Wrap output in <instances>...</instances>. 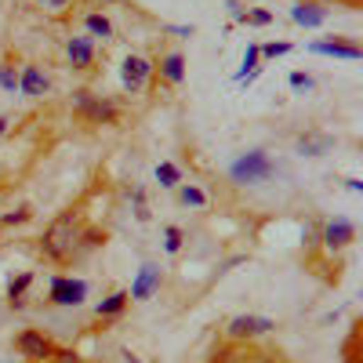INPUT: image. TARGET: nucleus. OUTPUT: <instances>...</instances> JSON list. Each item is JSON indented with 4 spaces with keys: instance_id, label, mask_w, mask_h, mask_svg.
Instances as JSON below:
<instances>
[{
    "instance_id": "13",
    "label": "nucleus",
    "mask_w": 363,
    "mask_h": 363,
    "mask_svg": "<svg viewBox=\"0 0 363 363\" xmlns=\"http://www.w3.org/2000/svg\"><path fill=\"white\" fill-rule=\"evenodd\" d=\"M73 102H77L80 113L95 116V120H113V116H116V109H113L109 102H91V99H87V91H77V99H73Z\"/></svg>"
},
{
    "instance_id": "15",
    "label": "nucleus",
    "mask_w": 363,
    "mask_h": 363,
    "mask_svg": "<svg viewBox=\"0 0 363 363\" xmlns=\"http://www.w3.org/2000/svg\"><path fill=\"white\" fill-rule=\"evenodd\" d=\"M160 73H164V80H171V84H182V77H186V58H182L178 51L164 55V62H160Z\"/></svg>"
},
{
    "instance_id": "27",
    "label": "nucleus",
    "mask_w": 363,
    "mask_h": 363,
    "mask_svg": "<svg viewBox=\"0 0 363 363\" xmlns=\"http://www.w3.org/2000/svg\"><path fill=\"white\" fill-rule=\"evenodd\" d=\"M55 363H84L73 349H62V352H55Z\"/></svg>"
},
{
    "instance_id": "32",
    "label": "nucleus",
    "mask_w": 363,
    "mask_h": 363,
    "mask_svg": "<svg viewBox=\"0 0 363 363\" xmlns=\"http://www.w3.org/2000/svg\"><path fill=\"white\" fill-rule=\"evenodd\" d=\"M37 4H48V0H37Z\"/></svg>"
},
{
    "instance_id": "23",
    "label": "nucleus",
    "mask_w": 363,
    "mask_h": 363,
    "mask_svg": "<svg viewBox=\"0 0 363 363\" xmlns=\"http://www.w3.org/2000/svg\"><path fill=\"white\" fill-rule=\"evenodd\" d=\"M291 51V44L287 40H280V44H265V48H258V55H265V58H280V55H287Z\"/></svg>"
},
{
    "instance_id": "21",
    "label": "nucleus",
    "mask_w": 363,
    "mask_h": 363,
    "mask_svg": "<svg viewBox=\"0 0 363 363\" xmlns=\"http://www.w3.org/2000/svg\"><path fill=\"white\" fill-rule=\"evenodd\" d=\"M182 203L203 207V203H207V196H203V189H196V186H186V189H182Z\"/></svg>"
},
{
    "instance_id": "28",
    "label": "nucleus",
    "mask_w": 363,
    "mask_h": 363,
    "mask_svg": "<svg viewBox=\"0 0 363 363\" xmlns=\"http://www.w3.org/2000/svg\"><path fill=\"white\" fill-rule=\"evenodd\" d=\"M247 22H255V26H269L272 15H269V11H247Z\"/></svg>"
},
{
    "instance_id": "24",
    "label": "nucleus",
    "mask_w": 363,
    "mask_h": 363,
    "mask_svg": "<svg viewBox=\"0 0 363 363\" xmlns=\"http://www.w3.org/2000/svg\"><path fill=\"white\" fill-rule=\"evenodd\" d=\"M313 84H316V80H313L309 73H291V87H294V91H309Z\"/></svg>"
},
{
    "instance_id": "1",
    "label": "nucleus",
    "mask_w": 363,
    "mask_h": 363,
    "mask_svg": "<svg viewBox=\"0 0 363 363\" xmlns=\"http://www.w3.org/2000/svg\"><path fill=\"white\" fill-rule=\"evenodd\" d=\"M77 240H80V222H77L73 215H58V218L48 225L40 247H44L48 258L62 262V258H69V255L77 251Z\"/></svg>"
},
{
    "instance_id": "18",
    "label": "nucleus",
    "mask_w": 363,
    "mask_h": 363,
    "mask_svg": "<svg viewBox=\"0 0 363 363\" xmlns=\"http://www.w3.org/2000/svg\"><path fill=\"white\" fill-rule=\"evenodd\" d=\"M84 26H87V33H91V37H109V33H113V26H109L106 15H87Z\"/></svg>"
},
{
    "instance_id": "19",
    "label": "nucleus",
    "mask_w": 363,
    "mask_h": 363,
    "mask_svg": "<svg viewBox=\"0 0 363 363\" xmlns=\"http://www.w3.org/2000/svg\"><path fill=\"white\" fill-rule=\"evenodd\" d=\"M157 182H160L164 189L178 186V167H174V164H160V167H157Z\"/></svg>"
},
{
    "instance_id": "8",
    "label": "nucleus",
    "mask_w": 363,
    "mask_h": 363,
    "mask_svg": "<svg viewBox=\"0 0 363 363\" xmlns=\"http://www.w3.org/2000/svg\"><path fill=\"white\" fill-rule=\"evenodd\" d=\"M157 287H160V269H157V265H142V272H138V280L131 284V294H128V298L149 301Z\"/></svg>"
},
{
    "instance_id": "16",
    "label": "nucleus",
    "mask_w": 363,
    "mask_h": 363,
    "mask_svg": "<svg viewBox=\"0 0 363 363\" xmlns=\"http://www.w3.org/2000/svg\"><path fill=\"white\" fill-rule=\"evenodd\" d=\"M258 44H247V55H244V69L236 73V80H255L258 77Z\"/></svg>"
},
{
    "instance_id": "5",
    "label": "nucleus",
    "mask_w": 363,
    "mask_h": 363,
    "mask_svg": "<svg viewBox=\"0 0 363 363\" xmlns=\"http://www.w3.org/2000/svg\"><path fill=\"white\" fill-rule=\"evenodd\" d=\"M149 73H153V66H149L142 55H128L124 66H120V84H124V91H142Z\"/></svg>"
},
{
    "instance_id": "31",
    "label": "nucleus",
    "mask_w": 363,
    "mask_h": 363,
    "mask_svg": "<svg viewBox=\"0 0 363 363\" xmlns=\"http://www.w3.org/2000/svg\"><path fill=\"white\" fill-rule=\"evenodd\" d=\"M4 131H8V120H4V116H0V135H4Z\"/></svg>"
},
{
    "instance_id": "2",
    "label": "nucleus",
    "mask_w": 363,
    "mask_h": 363,
    "mask_svg": "<svg viewBox=\"0 0 363 363\" xmlns=\"http://www.w3.org/2000/svg\"><path fill=\"white\" fill-rule=\"evenodd\" d=\"M269 174H272V164L262 149H251V153H244L229 167V178L240 182V186H255V182H265Z\"/></svg>"
},
{
    "instance_id": "25",
    "label": "nucleus",
    "mask_w": 363,
    "mask_h": 363,
    "mask_svg": "<svg viewBox=\"0 0 363 363\" xmlns=\"http://www.w3.org/2000/svg\"><path fill=\"white\" fill-rule=\"evenodd\" d=\"M0 87H8V91H15V87H18V77H15V69L0 66Z\"/></svg>"
},
{
    "instance_id": "11",
    "label": "nucleus",
    "mask_w": 363,
    "mask_h": 363,
    "mask_svg": "<svg viewBox=\"0 0 363 363\" xmlns=\"http://www.w3.org/2000/svg\"><path fill=\"white\" fill-rule=\"evenodd\" d=\"M313 51L316 55H330V58H349V62H359L363 58V51L356 44H345V40H320V44H313Z\"/></svg>"
},
{
    "instance_id": "20",
    "label": "nucleus",
    "mask_w": 363,
    "mask_h": 363,
    "mask_svg": "<svg viewBox=\"0 0 363 363\" xmlns=\"http://www.w3.org/2000/svg\"><path fill=\"white\" fill-rule=\"evenodd\" d=\"M33 284V277H29V272H22L18 280H11V287H8V298L11 301H22V294H26V287Z\"/></svg>"
},
{
    "instance_id": "9",
    "label": "nucleus",
    "mask_w": 363,
    "mask_h": 363,
    "mask_svg": "<svg viewBox=\"0 0 363 363\" xmlns=\"http://www.w3.org/2000/svg\"><path fill=\"white\" fill-rule=\"evenodd\" d=\"M48 77L37 69V66H26L22 69V77H18V91H22V95L26 99H40V95H48Z\"/></svg>"
},
{
    "instance_id": "17",
    "label": "nucleus",
    "mask_w": 363,
    "mask_h": 363,
    "mask_svg": "<svg viewBox=\"0 0 363 363\" xmlns=\"http://www.w3.org/2000/svg\"><path fill=\"white\" fill-rule=\"evenodd\" d=\"M124 306H128V291H116V294H109L106 301H99V316H116Z\"/></svg>"
},
{
    "instance_id": "6",
    "label": "nucleus",
    "mask_w": 363,
    "mask_h": 363,
    "mask_svg": "<svg viewBox=\"0 0 363 363\" xmlns=\"http://www.w3.org/2000/svg\"><path fill=\"white\" fill-rule=\"evenodd\" d=\"M18 352L29 356V359H48V356H55V345L44 335H37V330H22L18 335Z\"/></svg>"
},
{
    "instance_id": "3",
    "label": "nucleus",
    "mask_w": 363,
    "mask_h": 363,
    "mask_svg": "<svg viewBox=\"0 0 363 363\" xmlns=\"http://www.w3.org/2000/svg\"><path fill=\"white\" fill-rule=\"evenodd\" d=\"M87 298V284L73 280V277H55L51 280V301L55 306H80Z\"/></svg>"
},
{
    "instance_id": "33",
    "label": "nucleus",
    "mask_w": 363,
    "mask_h": 363,
    "mask_svg": "<svg viewBox=\"0 0 363 363\" xmlns=\"http://www.w3.org/2000/svg\"><path fill=\"white\" fill-rule=\"evenodd\" d=\"M258 363H269V359H258Z\"/></svg>"
},
{
    "instance_id": "26",
    "label": "nucleus",
    "mask_w": 363,
    "mask_h": 363,
    "mask_svg": "<svg viewBox=\"0 0 363 363\" xmlns=\"http://www.w3.org/2000/svg\"><path fill=\"white\" fill-rule=\"evenodd\" d=\"M26 218H29V207H18L11 215H4V225H15V222H26Z\"/></svg>"
},
{
    "instance_id": "7",
    "label": "nucleus",
    "mask_w": 363,
    "mask_h": 363,
    "mask_svg": "<svg viewBox=\"0 0 363 363\" xmlns=\"http://www.w3.org/2000/svg\"><path fill=\"white\" fill-rule=\"evenodd\" d=\"M352 236H356V225L345 222V218H335V222H327V229H323V244L330 251H338V247H349L352 244Z\"/></svg>"
},
{
    "instance_id": "22",
    "label": "nucleus",
    "mask_w": 363,
    "mask_h": 363,
    "mask_svg": "<svg viewBox=\"0 0 363 363\" xmlns=\"http://www.w3.org/2000/svg\"><path fill=\"white\" fill-rule=\"evenodd\" d=\"M164 236H167V240H164V247L174 255V251L182 247V229H178V225H167V229H164Z\"/></svg>"
},
{
    "instance_id": "29",
    "label": "nucleus",
    "mask_w": 363,
    "mask_h": 363,
    "mask_svg": "<svg viewBox=\"0 0 363 363\" xmlns=\"http://www.w3.org/2000/svg\"><path fill=\"white\" fill-rule=\"evenodd\" d=\"M225 8H229V15H233L236 22H247V11H244V8H240V4H236V0H229V4H225Z\"/></svg>"
},
{
    "instance_id": "4",
    "label": "nucleus",
    "mask_w": 363,
    "mask_h": 363,
    "mask_svg": "<svg viewBox=\"0 0 363 363\" xmlns=\"http://www.w3.org/2000/svg\"><path fill=\"white\" fill-rule=\"evenodd\" d=\"M272 327L277 323H272L269 316H251L247 313V316H233L225 330H229V338H258V335H269Z\"/></svg>"
},
{
    "instance_id": "30",
    "label": "nucleus",
    "mask_w": 363,
    "mask_h": 363,
    "mask_svg": "<svg viewBox=\"0 0 363 363\" xmlns=\"http://www.w3.org/2000/svg\"><path fill=\"white\" fill-rule=\"evenodd\" d=\"M48 4H51V8H62V4H69V0H48Z\"/></svg>"
},
{
    "instance_id": "14",
    "label": "nucleus",
    "mask_w": 363,
    "mask_h": 363,
    "mask_svg": "<svg viewBox=\"0 0 363 363\" xmlns=\"http://www.w3.org/2000/svg\"><path fill=\"white\" fill-rule=\"evenodd\" d=\"M330 145H335V138H330V135H301L298 138V153L301 157H323Z\"/></svg>"
},
{
    "instance_id": "12",
    "label": "nucleus",
    "mask_w": 363,
    "mask_h": 363,
    "mask_svg": "<svg viewBox=\"0 0 363 363\" xmlns=\"http://www.w3.org/2000/svg\"><path fill=\"white\" fill-rule=\"evenodd\" d=\"M66 51H69L73 69H87V66H91V58H95V44H91V37H73Z\"/></svg>"
},
{
    "instance_id": "10",
    "label": "nucleus",
    "mask_w": 363,
    "mask_h": 363,
    "mask_svg": "<svg viewBox=\"0 0 363 363\" xmlns=\"http://www.w3.org/2000/svg\"><path fill=\"white\" fill-rule=\"evenodd\" d=\"M291 18H294L298 26H306V29H316V26H323L327 11H323L320 4H309V0H298V4L291 8Z\"/></svg>"
}]
</instances>
